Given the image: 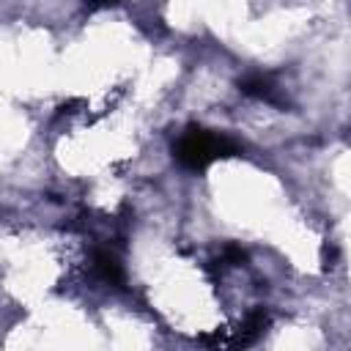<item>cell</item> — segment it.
Here are the masks:
<instances>
[{
	"instance_id": "6da1fadb",
	"label": "cell",
	"mask_w": 351,
	"mask_h": 351,
	"mask_svg": "<svg viewBox=\"0 0 351 351\" xmlns=\"http://www.w3.org/2000/svg\"><path fill=\"white\" fill-rule=\"evenodd\" d=\"M239 154H241V145L236 140L197 123H189L181 132V137L173 143V156L186 170H206L211 162L225 156H239Z\"/></svg>"
},
{
	"instance_id": "7a4b0ae2",
	"label": "cell",
	"mask_w": 351,
	"mask_h": 351,
	"mask_svg": "<svg viewBox=\"0 0 351 351\" xmlns=\"http://www.w3.org/2000/svg\"><path fill=\"white\" fill-rule=\"evenodd\" d=\"M266 326H269V313L263 307H255V310H250L244 315V321L236 329H230V332H219L217 329L211 335H203L200 343L208 346L211 351H244V348H250L252 343L261 340Z\"/></svg>"
},
{
	"instance_id": "3957f363",
	"label": "cell",
	"mask_w": 351,
	"mask_h": 351,
	"mask_svg": "<svg viewBox=\"0 0 351 351\" xmlns=\"http://www.w3.org/2000/svg\"><path fill=\"white\" fill-rule=\"evenodd\" d=\"M90 266H93V274H96L104 285H112V288H123V285H126L123 263H121V258H118L110 247H96V250L90 252Z\"/></svg>"
},
{
	"instance_id": "277c9868",
	"label": "cell",
	"mask_w": 351,
	"mask_h": 351,
	"mask_svg": "<svg viewBox=\"0 0 351 351\" xmlns=\"http://www.w3.org/2000/svg\"><path fill=\"white\" fill-rule=\"evenodd\" d=\"M239 90L247 93V96H258L263 101H271V104H285V99L277 93V85L266 74H247V77H241L239 80Z\"/></svg>"
},
{
	"instance_id": "5b68a950",
	"label": "cell",
	"mask_w": 351,
	"mask_h": 351,
	"mask_svg": "<svg viewBox=\"0 0 351 351\" xmlns=\"http://www.w3.org/2000/svg\"><path fill=\"white\" fill-rule=\"evenodd\" d=\"M244 261H247V252L239 244H225L222 252H219V266H236V263H244Z\"/></svg>"
}]
</instances>
